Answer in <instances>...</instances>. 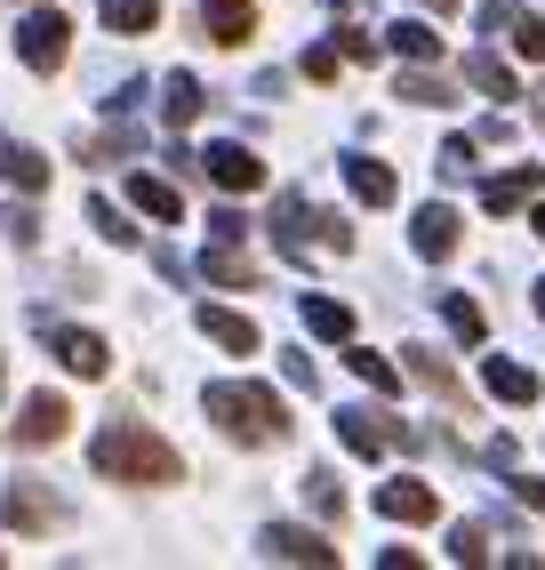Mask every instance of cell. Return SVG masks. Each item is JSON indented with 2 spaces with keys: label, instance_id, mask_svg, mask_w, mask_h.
I'll use <instances>...</instances> for the list:
<instances>
[{
  "label": "cell",
  "instance_id": "8992f818",
  "mask_svg": "<svg viewBox=\"0 0 545 570\" xmlns=\"http://www.w3.org/2000/svg\"><path fill=\"white\" fill-rule=\"evenodd\" d=\"M257 547H265V562H314V570H329V562H337V547L321 539V530H297V522H272Z\"/></svg>",
  "mask_w": 545,
  "mask_h": 570
},
{
  "label": "cell",
  "instance_id": "ba28073f",
  "mask_svg": "<svg viewBox=\"0 0 545 570\" xmlns=\"http://www.w3.org/2000/svg\"><path fill=\"white\" fill-rule=\"evenodd\" d=\"M49 354H57L72 377H105V370H112V346H105L97 330H49Z\"/></svg>",
  "mask_w": 545,
  "mask_h": 570
},
{
  "label": "cell",
  "instance_id": "7c38bea8",
  "mask_svg": "<svg viewBox=\"0 0 545 570\" xmlns=\"http://www.w3.org/2000/svg\"><path fill=\"white\" fill-rule=\"evenodd\" d=\"M337 442L354 450V459H377V450L394 442V426H385L377 410H337Z\"/></svg>",
  "mask_w": 545,
  "mask_h": 570
},
{
  "label": "cell",
  "instance_id": "d6986e66",
  "mask_svg": "<svg viewBox=\"0 0 545 570\" xmlns=\"http://www.w3.org/2000/svg\"><path fill=\"white\" fill-rule=\"evenodd\" d=\"M482 377H489V394H497V402H514V410H522V402H537V370H522V362H497V354H489V370H482Z\"/></svg>",
  "mask_w": 545,
  "mask_h": 570
},
{
  "label": "cell",
  "instance_id": "ab89813d",
  "mask_svg": "<svg viewBox=\"0 0 545 570\" xmlns=\"http://www.w3.org/2000/svg\"><path fill=\"white\" fill-rule=\"evenodd\" d=\"M537 314H545V282H537Z\"/></svg>",
  "mask_w": 545,
  "mask_h": 570
},
{
  "label": "cell",
  "instance_id": "cb8c5ba5",
  "mask_svg": "<svg viewBox=\"0 0 545 570\" xmlns=\"http://www.w3.org/2000/svg\"><path fill=\"white\" fill-rule=\"evenodd\" d=\"M442 322L465 337V346H482V330H489V322H482V306H474V297H457V289L442 297Z\"/></svg>",
  "mask_w": 545,
  "mask_h": 570
},
{
  "label": "cell",
  "instance_id": "7402d4cb",
  "mask_svg": "<svg viewBox=\"0 0 545 570\" xmlns=\"http://www.w3.org/2000/svg\"><path fill=\"white\" fill-rule=\"evenodd\" d=\"M465 81H474L482 97H514V72H505L497 49H474V57H465Z\"/></svg>",
  "mask_w": 545,
  "mask_h": 570
},
{
  "label": "cell",
  "instance_id": "d590c367",
  "mask_svg": "<svg viewBox=\"0 0 545 570\" xmlns=\"http://www.w3.org/2000/svg\"><path fill=\"white\" fill-rule=\"evenodd\" d=\"M305 81H337V49H305Z\"/></svg>",
  "mask_w": 545,
  "mask_h": 570
},
{
  "label": "cell",
  "instance_id": "8fae6325",
  "mask_svg": "<svg viewBox=\"0 0 545 570\" xmlns=\"http://www.w3.org/2000/svg\"><path fill=\"white\" fill-rule=\"evenodd\" d=\"M537 185H545L537 161H529V169H505V177H482V209H489V217H514V209L537 194Z\"/></svg>",
  "mask_w": 545,
  "mask_h": 570
},
{
  "label": "cell",
  "instance_id": "2e32d148",
  "mask_svg": "<svg viewBox=\"0 0 545 570\" xmlns=\"http://www.w3.org/2000/svg\"><path fill=\"white\" fill-rule=\"evenodd\" d=\"M0 177H9L17 194H41V185H49V161L32 154V145H17V137H0Z\"/></svg>",
  "mask_w": 545,
  "mask_h": 570
},
{
  "label": "cell",
  "instance_id": "1f68e13d",
  "mask_svg": "<svg viewBox=\"0 0 545 570\" xmlns=\"http://www.w3.org/2000/svg\"><path fill=\"white\" fill-rule=\"evenodd\" d=\"M514 49L545 65V17H522V24H514Z\"/></svg>",
  "mask_w": 545,
  "mask_h": 570
},
{
  "label": "cell",
  "instance_id": "484cf974",
  "mask_svg": "<svg viewBox=\"0 0 545 570\" xmlns=\"http://www.w3.org/2000/svg\"><path fill=\"white\" fill-rule=\"evenodd\" d=\"M89 225H97V234H105L112 249H137V225H129L121 209H112V202H89Z\"/></svg>",
  "mask_w": 545,
  "mask_h": 570
},
{
  "label": "cell",
  "instance_id": "52a82bcc",
  "mask_svg": "<svg viewBox=\"0 0 545 570\" xmlns=\"http://www.w3.org/2000/svg\"><path fill=\"white\" fill-rule=\"evenodd\" d=\"M201 169H209V185H225V194H257L265 185V161L249 154V145H209Z\"/></svg>",
  "mask_w": 545,
  "mask_h": 570
},
{
  "label": "cell",
  "instance_id": "5bb4252c",
  "mask_svg": "<svg viewBox=\"0 0 545 570\" xmlns=\"http://www.w3.org/2000/svg\"><path fill=\"white\" fill-rule=\"evenodd\" d=\"M409 242H417V257H449V249H457V209L425 202V209H417V234H409Z\"/></svg>",
  "mask_w": 545,
  "mask_h": 570
},
{
  "label": "cell",
  "instance_id": "d6a6232c",
  "mask_svg": "<svg viewBox=\"0 0 545 570\" xmlns=\"http://www.w3.org/2000/svg\"><path fill=\"white\" fill-rule=\"evenodd\" d=\"M442 169H449V177H474V137H449V145H442Z\"/></svg>",
  "mask_w": 545,
  "mask_h": 570
},
{
  "label": "cell",
  "instance_id": "9a60e30c",
  "mask_svg": "<svg viewBox=\"0 0 545 570\" xmlns=\"http://www.w3.org/2000/svg\"><path fill=\"white\" fill-rule=\"evenodd\" d=\"M129 202H137L145 217H161V225H177V217H185V194H177L169 177H145V169L129 177Z\"/></svg>",
  "mask_w": 545,
  "mask_h": 570
},
{
  "label": "cell",
  "instance_id": "e575fe53",
  "mask_svg": "<svg viewBox=\"0 0 545 570\" xmlns=\"http://www.w3.org/2000/svg\"><path fill=\"white\" fill-rule=\"evenodd\" d=\"M209 234H217V242H241V234H249V217H241V209H217V217H209Z\"/></svg>",
  "mask_w": 545,
  "mask_h": 570
},
{
  "label": "cell",
  "instance_id": "83f0119b",
  "mask_svg": "<svg viewBox=\"0 0 545 570\" xmlns=\"http://www.w3.org/2000/svg\"><path fill=\"white\" fill-rule=\"evenodd\" d=\"M394 49L402 57H442V32L434 24H394Z\"/></svg>",
  "mask_w": 545,
  "mask_h": 570
},
{
  "label": "cell",
  "instance_id": "5b68a950",
  "mask_svg": "<svg viewBox=\"0 0 545 570\" xmlns=\"http://www.w3.org/2000/svg\"><path fill=\"white\" fill-rule=\"evenodd\" d=\"M65 434H72L65 394H32V402L17 410V426H9V442H17V450H49V442H65Z\"/></svg>",
  "mask_w": 545,
  "mask_h": 570
},
{
  "label": "cell",
  "instance_id": "4316f807",
  "mask_svg": "<svg viewBox=\"0 0 545 570\" xmlns=\"http://www.w3.org/2000/svg\"><path fill=\"white\" fill-rule=\"evenodd\" d=\"M305 499H314V514H329V522L345 514V490H337V474H321V466L305 474Z\"/></svg>",
  "mask_w": 545,
  "mask_h": 570
},
{
  "label": "cell",
  "instance_id": "ffe728a7",
  "mask_svg": "<svg viewBox=\"0 0 545 570\" xmlns=\"http://www.w3.org/2000/svg\"><path fill=\"white\" fill-rule=\"evenodd\" d=\"M305 330L329 337V346H345V337H354V306H337V297H305Z\"/></svg>",
  "mask_w": 545,
  "mask_h": 570
},
{
  "label": "cell",
  "instance_id": "8d00e7d4",
  "mask_svg": "<svg viewBox=\"0 0 545 570\" xmlns=\"http://www.w3.org/2000/svg\"><path fill=\"white\" fill-rule=\"evenodd\" d=\"M514 490H522V507H537V514H545V482H529V474H522Z\"/></svg>",
  "mask_w": 545,
  "mask_h": 570
},
{
  "label": "cell",
  "instance_id": "f546056e",
  "mask_svg": "<svg viewBox=\"0 0 545 570\" xmlns=\"http://www.w3.org/2000/svg\"><path fill=\"white\" fill-rule=\"evenodd\" d=\"M409 370H417L434 394H457V377H449V362H442V354H409Z\"/></svg>",
  "mask_w": 545,
  "mask_h": 570
},
{
  "label": "cell",
  "instance_id": "836d02e7",
  "mask_svg": "<svg viewBox=\"0 0 545 570\" xmlns=\"http://www.w3.org/2000/svg\"><path fill=\"white\" fill-rule=\"evenodd\" d=\"M0 225H9V242H17V249H32V242H41V217H32V209H9Z\"/></svg>",
  "mask_w": 545,
  "mask_h": 570
},
{
  "label": "cell",
  "instance_id": "ac0fdd59",
  "mask_svg": "<svg viewBox=\"0 0 545 570\" xmlns=\"http://www.w3.org/2000/svg\"><path fill=\"white\" fill-rule=\"evenodd\" d=\"M201 274H209L217 289H249V282H257V265L241 257V242H217V249L201 257Z\"/></svg>",
  "mask_w": 545,
  "mask_h": 570
},
{
  "label": "cell",
  "instance_id": "30bf717a",
  "mask_svg": "<svg viewBox=\"0 0 545 570\" xmlns=\"http://www.w3.org/2000/svg\"><path fill=\"white\" fill-rule=\"evenodd\" d=\"M377 514H385V522H434L442 499H434V482H385V490H377Z\"/></svg>",
  "mask_w": 545,
  "mask_h": 570
},
{
  "label": "cell",
  "instance_id": "4fadbf2b",
  "mask_svg": "<svg viewBox=\"0 0 545 570\" xmlns=\"http://www.w3.org/2000/svg\"><path fill=\"white\" fill-rule=\"evenodd\" d=\"M201 337H217L225 354H257V322L232 306H201Z\"/></svg>",
  "mask_w": 545,
  "mask_h": 570
},
{
  "label": "cell",
  "instance_id": "9c48e42d",
  "mask_svg": "<svg viewBox=\"0 0 545 570\" xmlns=\"http://www.w3.org/2000/svg\"><path fill=\"white\" fill-rule=\"evenodd\" d=\"M201 24H209L217 49H241L257 32V0H201Z\"/></svg>",
  "mask_w": 545,
  "mask_h": 570
},
{
  "label": "cell",
  "instance_id": "7a4b0ae2",
  "mask_svg": "<svg viewBox=\"0 0 545 570\" xmlns=\"http://www.w3.org/2000/svg\"><path fill=\"white\" fill-rule=\"evenodd\" d=\"M201 410H209L241 450L289 442V410H281V394H272V386H249V377H217V386L201 394Z\"/></svg>",
  "mask_w": 545,
  "mask_h": 570
},
{
  "label": "cell",
  "instance_id": "4dcf8cb0",
  "mask_svg": "<svg viewBox=\"0 0 545 570\" xmlns=\"http://www.w3.org/2000/svg\"><path fill=\"white\" fill-rule=\"evenodd\" d=\"M402 97H409V105H457V97L434 81V72H409V81H402Z\"/></svg>",
  "mask_w": 545,
  "mask_h": 570
},
{
  "label": "cell",
  "instance_id": "f35d334b",
  "mask_svg": "<svg viewBox=\"0 0 545 570\" xmlns=\"http://www.w3.org/2000/svg\"><path fill=\"white\" fill-rule=\"evenodd\" d=\"M529 225H537V242H545V209H537V217H529Z\"/></svg>",
  "mask_w": 545,
  "mask_h": 570
},
{
  "label": "cell",
  "instance_id": "3957f363",
  "mask_svg": "<svg viewBox=\"0 0 545 570\" xmlns=\"http://www.w3.org/2000/svg\"><path fill=\"white\" fill-rule=\"evenodd\" d=\"M0 507H9V530H17V539H41V530H65L72 522V507L57 499V490L49 482H9V499H0Z\"/></svg>",
  "mask_w": 545,
  "mask_h": 570
},
{
  "label": "cell",
  "instance_id": "277c9868",
  "mask_svg": "<svg viewBox=\"0 0 545 570\" xmlns=\"http://www.w3.org/2000/svg\"><path fill=\"white\" fill-rule=\"evenodd\" d=\"M65 49H72V24H65L57 9H32V17L17 24V57H24L32 72H57V65H65Z\"/></svg>",
  "mask_w": 545,
  "mask_h": 570
},
{
  "label": "cell",
  "instance_id": "d4e9b609",
  "mask_svg": "<svg viewBox=\"0 0 545 570\" xmlns=\"http://www.w3.org/2000/svg\"><path fill=\"white\" fill-rule=\"evenodd\" d=\"M345 362H354V377H361V386H377V394H394V386H402V370L385 362V354H369V346H354Z\"/></svg>",
  "mask_w": 545,
  "mask_h": 570
},
{
  "label": "cell",
  "instance_id": "74e56055",
  "mask_svg": "<svg viewBox=\"0 0 545 570\" xmlns=\"http://www.w3.org/2000/svg\"><path fill=\"white\" fill-rule=\"evenodd\" d=\"M417 9H434V17H457V0H417Z\"/></svg>",
  "mask_w": 545,
  "mask_h": 570
},
{
  "label": "cell",
  "instance_id": "6da1fadb",
  "mask_svg": "<svg viewBox=\"0 0 545 570\" xmlns=\"http://www.w3.org/2000/svg\"><path fill=\"white\" fill-rule=\"evenodd\" d=\"M89 459H97V474H112V482H145V490H161V482H177L185 474V459L152 434V426H137V417H112V426L89 442Z\"/></svg>",
  "mask_w": 545,
  "mask_h": 570
},
{
  "label": "cell",
  "instance_id": "f1b7e54d",
  "mask_svg": "<svg viewBox=\"0 0 545 570\" xmlns=\"http://www.w3.org/2000/svg\"><path fill=\"white\" fill-rule=\"evenodd\" d=\"M449 554H457V562H489V530H482V522H457V530H449Z\"/></svg>",
  "mask_w": 545,
  "mask_h": 570
},
{
  "label": "cell",
  "instance_id": "44dd1931",
  "mask_svg": "<svg viewBox=\"0 0 545 570\" xmlns=\"http://www.w3.org/2000/svg\"><path fill=\"white\" fill-rule=\"evenodd\" d=\"M161 112H169V129L201 121V81H192V72H169V81H161Z\"/></svg>",
  "mask_w": 545,
  "mask_h": 570
},
{
  "label": "cell",
  "instance_id": "60d3db41",
  "mask_svg": "<svg viewBox=\"0 0 545 570\" xmlns=\"http://www.w3.org/2000/svg\"><path fill=\"white\" fill-rule=\"evenodd\" d=\"M0 394H9V370H0Z\"/></svg>",
  "mask_w": 545,
  "mask_h": 570
},
{
  "label": "cell",
  "instance_id": "603a6c76",
  "mask_svg": "<svg viewBox=\"0 0 545 570\" xmlns=\"http://www.w3.org/2000/svg\"><path fill=\"white\" fill-rule=\"evenodd\" d=\"M105 24L112 32H152L161 24V0H105Z\"/></svg>",
  "mask_w": 545,
  "mask_h": 570
},
{
  "label": "cell",
  "instance_id": "e0dca14e",
  "mask_svg": "<svg viewBox=\"0 0 545 570\" xmlns=\"http://www.w3.org/2000/svg\"><path fill=\"white\" fill-rule=\"evenodd\" d=\"M345 185H354V202H369V209H385V202H394V169H385V161H369V154H354V161H345Z\"/></svg>",
  "mask_w": 545,
  "mask_h": 570
}]
</instances>
